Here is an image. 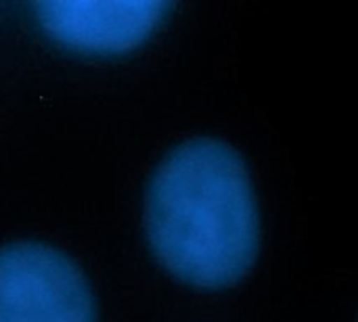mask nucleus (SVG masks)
I'll list each match as a JSON object with an SVG mask.
<instances>
[{"instance_id": "1", "label": "nucleus", "mask_w": 358, "mask_h": 322, "mask_svg": "<svg viewBox=\"0 0 358 322\" xmlns=\"http://www.w3.org/2000/svg\"><path fill=\"white\" fill-rule=\"evenodd\" d=\"M145 222L162 266L197 289L233 287L260 251V207L250 170L218 138L187 140L157 166Z\"/></svg>"}, {"instance_id": "2", "label": "nucleus", "mask_w": 358, "mask_h": 322, "mask_svg": "<svg viewBox=\"0 0 358 322\" xmlns=\"http://www.w3.org/2000/svg\"><path fill=\"white\" fill-rule=\"evenodd\" d=\"M0 322H96L84 275L40 243L0 249Z\"/></svg>"}, {"instance_id": "3", "label": "nucleus", "mask_w": 358, "mask_h": 322, "mask_svg": "<svg viewBox=\"0 0 358 322\" xmlns=\"http://www.w3.org/2000/svg\"><path fill=\"white\" fill-rule=\"evenodd\" d=\"M170 2H40L38 21L57 42L92 54H115L141 46L164 23Z\"/></svg>"}]
</instances>
